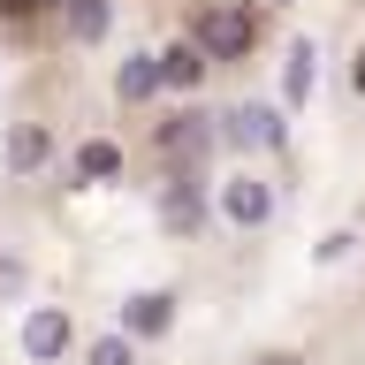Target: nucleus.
I'll use <instances>...</instances> for the list:
<instances>
[{
    "mask_svg": "<svg viewBox=\"0 0 365 365\" xmlns=\"http://www.w3.org/2000/svg\"><path fill=\"white\" fill-rule=\"evenodd\" d=\"M160 213H168V228H175V236H198V221H205L198 175H175V182H168V205H160Z\"/></svg>",
    "mask_w": 365,
    "mask_h": 365,
    "instance_id": "obj_5",
    "label": "nucleus"
},
{
    "mask_svg": "<svg viewBox=\"0 0 365 365\" xmlns=\"http://www.w3.org/2000/svg\"><path fill=\"white\" fill-rule=\"evenodd\" d=\"M8 289H23V259H0V297Z\"/></svg>",
    "mask_w": 365,
    "mask_h": 365,
    "instance_id": "obj_14",
    "label": "nucleus"
},
{
    "mask_svg": "<svg viewBox=\"0 0 365 365\" xmlns=\"http://www.w3.org/2000/svg\"><path fill=\"white\" fill-rule=\"evenodd\" d=\"M198 46H175V53H168V61H160V76H168V84H198Z\"/></svg>",
    "mask_w": 365,
    "mask_h": 365,
    "instance_id": "obj_10",
    "label": "nucleus"
},
{
    "mask_svg": "<svg viewBox=\"0 0 365 365\" xmlns=\"http://www.w3.org/2000/svg\"><path fill=\"white\" fill-rule=\"evenodd\" d=\"M153 84H160V68H153V61H130V68H122V99H145Z\"/></svg>",
    "mask_w": 365,
    "mask_h": 365,
    "instance_id": "obj_13",
    "label": "nucleus"
},
{
    "mask_svg": "<svg viewBox=\"0 0 365 365\" xmlns=\"http://www.w3.org/2000/svg\"><path fill=\"white\" fill-rule=\"evenodd\" d=\"M168 319H175V297H168V289H145V297H130L122 327H130V335H168Z\"/></svg>",
    "mask_w": 365,
    "mask_h": 365,
    "instance_id": "obj_6",
    "label": "nucleus"
},
{
    "mask_svg": "<svg viewBox=\"0 0 365 365\" xmlns=\"http://www.w3.org/2000/svg\"><path fill=\"white\" fill-rule=\"evenodd\" d=\"M68 31H76V38H99V31H107V0H76V8H68Z\"/></svg>",
    "mask_w": 365,
    "mask_h": 365,
    "instance_id": "obj_9",
    "label": "nucleus"
},
{
    "mask_svg": "<svg viewBox=\"0 0 365 365\" xmlns=\"http://www.w3.org/2000/svg\"><path fill=\"white\" fill-rule=\"evenodd\" d=\"M205 145H213V130H205V114H182V122H175V130H168V153H190V160H198L205 153Z\"/></svg>",
    "mask_w": 365,
    "mask_h": 365,
    "instance_id": "obj_7",
    "label": "nucleus"
},
{
    "mask_svg": "<svg viewBox=\"0 0 365 365\" xmlns=\"http://www.w3.org/2000/svg\"><path fill=\"white\" fill-rule=\"evenodd\" d=\"M358 91H365V53H358Z\"/></svg>",
    "mask_w": 365,
    "mask_h": 365,
    "instance_id": "obj_16",
    "label": "nucleus"
},
{
    "mask_svg": "<svg viewBox=\"0 0 365 365\" xmlns=\"http://www.w3.org/2000/svg\"><path fill=\"white\" fill-rule=\"evenodd\" d=\"M76 175H122V153L114 145H84L76 153Z\"/></svg>",
    "mask_w": 365,
    "mask_h": 365,
    "instance_id": "obj_11",
    "label": "nucleus"
},
{
    "mask_svg": "<svg viewBox=\"0 0 365 365\" xmlns=\"http://www.w3.org/2000/svg\"><path fill=\"white\" fill-rule=\"evenodd\" d=\"M8 160H16V168H38V160H46V130H16Z\"/></svg>",
    "mask_w": 365,
    "mask_h": 365,
    "instance_id": "obj_12",
    "label": "nucleus"
},
{
    "mask_svg": "<svg viewBox=\"0 0 365 365\" xmlns=\"http://www.w3.org/2000/svg\"><path fill=\"white\" fill-rule=\"evenodd\" d=\"M198 46H205V53H221V61H228V53H244V46H251V16H236V8L198 16Z\"/></svg>",
    "mask_w": 365,
    "mask_h": 365,
    "instance_id": "obj_3",
    "label": "nucleus"
},
{
    "mask_svg": "<svg viewBox=\"0 0 365 365\" xmlns=\"http://www.w3.org/2000/svg\"><path fill=\"white\" fill-rule=\"evenodd\" d=\"M228 145H244V153H274L282 145V122L267 107H236L228 114Z\"/></svg>",
    "mask_w": 365,
    "mask_h": 365,
    "instance_id": "obj_4",
    "label": "nucleus"
},
{
    "mask_svg": "<svg viewBox=\"0 0 365 365\" xmlns=\"http://www.w3.org/2000/svg\"><path fill=\"white\" fill-rule=\"evenodd\" d=\"M23 350H31V358H61V350H68V312H61V304H38V312H31V319H23Z\"/></svg>",
    "mask_w": 365,
    "mask_h": 365,
    "instance_id": "obj_2",
    "label": "nucleus"
},
{
    "mask_svg": "<svg viewBox=\"0 0 365 365\" xmlns=\"http://www.w3.org/2000/svg\"><path fill=\"white\" fill-rule=\"evenodd\" d=\"M259 365H304V358H297V350H274V358H259Z\"/></svg>",
    "mask_w": 365,
    "mask_h": 365,
    "instance_id": "obj_15",
    "label": "nucleus"
},
{
    "mask_svg": "<svg viewBox=\"0 0 365 365\" xmlns=\"http://www.w3.org/2000/svg\"><path fill=\"white\" fill-rule=\"evenodd\" d=\"M84 365H137V342H130V327H122V335H99L84 350Z\"/></svg>",
    "mask_w": 365,
    "mask_h": 365,
    "instance_id": "obj_8",
    "label": "nucleus"
},
{
    "mask_svg": "<svg viewBox=\"0 0 365 365\" xmlns=\"http://www.w3.org/2000/svg\"><path fill=\"white\" fill-rule=\"evenodd\" d=\"M221 213L236 228H259V221H274V190L259 175H236V182H221Z\"/></svg>",
    "mask_w": 365,
    "mask_h": 365,
    "instance_id": "obj_1",
    "label": "nucleus"
}]
</instances>
